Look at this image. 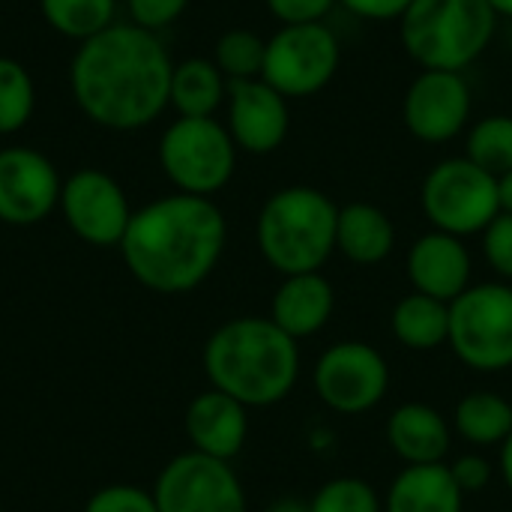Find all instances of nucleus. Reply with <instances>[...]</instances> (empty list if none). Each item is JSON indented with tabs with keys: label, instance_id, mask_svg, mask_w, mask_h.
Listing matches in <instances>:
<instances>
[{
	"label": "nucleus",
	"instance_id": "obj_25",
	"mask_svg": "<svg viewBox=\"0 0 512 512\" xmlns=\"http://www.w3.org/2000/svg\"><path fill=\"white\" fill-rule=\"evenodd\" d=\"M465 156L492 177L512 171V114H489L471 123L465 135Z\"/></svg>",
	"mask_w": 512,
	"mask_h": 512
},
{
	"label": "nucleus",
	"instance_id": "obj_14",
	"mask_svg": "<svg viewBox=\"0 0 512 512\" xmlns=\"http://www.w3.org/2000/svg\"><path fill=\"white\" fill-rule=\"evenodd\" d=\"M60 177L54 165L30 147L0 150V222L36 225L60 204Z\"/></svg>",
	"mask_w": 512,
	"mask_h": 512
},
{
	"label": "nucleus",
	"instance_id": "obj_35",
	"mask_svg": "<svg viewBox=\"0 0 512 512\" xmlns=\"http://www.w3.org/2000/svg\"><path fill=\"white\" fill-rule=\"evenodd\" d=\"M351 15L366 21H399L414 0H339Z\"/></svg>",
	"mask_w": 512,
	"mask_h": 512
},
{
	"label": "nucleus",
	"instance_id": "obj_12",
	"mask_svg": "<svg viewBox=\"0 0 512 512\" xmlns=\"http://www.w3.org/2000/svg\"><path fill=\"white\" fill-rule=\"evenodd\" d=\"M474 96L462 72L420 69L402 96V123L423 144H447L471 126Z\"/></svg>",
	"mask_w": 512,
	"mask_h": 512
},
{
	"label": "nucleus",
	"instance_id": "obj_2",
	"mask_svg": "<svg viewBox=\"0 0 512 512\" xmlns=\"http://www.w3.org/2000/svg\"><path fill=\"white\" fill-rule=\"evenodd\" d=\"M228 240V222L213 198L165 195L132 213L120 240L126 270L156 294H186L210 279Z\"/></svg>",
	"mask_w": 512,
	"mask_h": 512
},
{
	"label": "nucleus",
	"instance_id": "obj_19",
	"mask_svg": "<svg viewBox=\"0 0 512 512\" xmlns=\"http://www.w3.org/2000/svg\"><path fill=\"white\" fill-rule=\"evenodd\" d=\"M387 444L405 465H441L453 444V426L426 402H405L387 420Z\"/></svg>",
	"mask_w": 512,
	"mask_h": 512
},
{
	"label": "nucleus",
	"instance_id": "obj_37",
	"mask_svg": "<svg viewBox=\"0 0 512 512\" xmlns=\"http://www.w3.org/2000/svg\"><path fill=\"white\" fill-rule=\"evenodd\" d=\"M267 512H312L309 501H300V498H279L273 501Z\"/></svg>",
	"mask_w": 512,
	"mask_h": 512
},
{
	"label": "nucleus",
	"instance_id": "obj_6",
	"mask_svg": "<svg viewBox=\"0 0 512 512\" xmlns=\"http://www.w3.org/2000/svg\"><path fill=\"white\" fill-rule=\"evenodd\" d=\"M420 204L435 231L462 240L483 234L501 213L498 177L474 165L468 156L441 159L423 180Z\"/></svg>",
	"mask_w": 512,
	"mask_h": 512
},
{
	"label": "nucleus",
	"instance_id": "obj_23",
	"mask_svg": "<svg viewBox=\"0 0 512 512\" xmlns=\"http://www.w3.org/2000/svg\"><path fill=\"white\" fill-rule=\"evenodd\" d=\"M453 429L477 450L501 447L512 432V405L489 390L468 393L453 411Z\"/></svg>",
	"mask_w": 512,
	"mask_h": 512
},
{
	"label": "nucleus",
	"instance_id": "obj_24",
	"mask_svg": "<svg viewBox=\"0 0 512 512\" xmlns=\"http://www.w3.org/2000/svg\"><path fill=\"white\" fill-rule=\"evenodd\" d=\"M228 93L225 75L213 60L192 57L174 66L171 75V105L180 111V117H213V111L222 105Z\"/></svg>",
	"mask_w": 512,
	"mask_h": 512
},
{
	"label": "nucleus",
	"instance_id": "obj_38",
	"mask_svg": "<svg viewBox=\"0 0 512 512\" xmlns=\"http://www.w3.org/2000/svg\"><path fill=\"white\" fill-rule=\"evenodd\" d=\"M498 198H501V213H512V171L498 177Z\"/></svg>",
	"mask_w": 512,
	"mask_h": 512
},
{
	"label": "nucleus",
	"instance_id": "obj_17",
	"mask_svg": "<svg viewBox=\"0 0 512 512\" xmlns=\"http://www.w3.org/2000/svg\"><path fill=\"white\" fill-rule=\"evenodd\" d=\"M183 429H186V438H189L195 453L231 462L246 447L249 408L210 387L189 402L186 417H183Z\"/></svg>",
	"mask_w": 512,
	"mask_h": 512
},
{
	"label": "nucleus",
	"instance_id": "obj_7",
	"mask_svg": "<svg viewBox=\"0 0 512 512\" xmlns=\"http://www.w3.org/2000/svg\"><path fill=\"white\" fill-rule=\"evenodd\" d=\"M159 162L180 192L213 198L234 177L237 144L213 117H180L159 141Z\"/></svg>",
	"mask_w": 512,
	"mask_h": 512
},
{
	"label": "nucleus",
	"instance_id": "obj_29",
	"mask_svg": "<svg viewBox=\"0 0 512 512\" xmlns=\"http://www.w3.org/2000/svg\"><path fill=\"white\" fill-rule=\"evenodd\" d=\"M309 507L312 512H384V501L366 480L336 477L312 495Z\"/></svg>",
	"mask_w": 512,
	"mask_h": 512
},
{
	"label": "nucleus",
	"instance_id": "obj_33",
	"mask_svg": "<svg viewBox=\"0 0 512 512\" xmlns=\"http://www.w3.org/2000/svg\"><path fill=\"white\" fill-rule=\"evenodd\" d=\"M273 18L282 24H318L339 0H264Z\"/></svg>",
	"mask_w": 512,
	"mask_h": 512
},
{
	"label": "nucleus",
	"instance_id": "obj_18",
	"mask_svg": "<svg viewBox=\"0 0 512 512\" xmlns=\"http://www.w3.org/2000/svg\"><path fill=\"white\" fill-rule=\"evenodd\" d=\"M336 309V291L321 273L282 276V285L270 303V321L285 330L291 339H309L321 333Z\"/></svg>",
	"mask_w": 512,
	"mask_h": 512
},
{
	"label": "nucleus",
	"instance_id": "obj_15",
	"mask_svg": "<svg viewBox=\"0 0 512 512\" xmlns=\"http://www.w3.org/2000/svg\"><path fill=\"white\" fill-rule=\"evenodd\" d=\"M237 150L267 156L279 150L291 129L288 99L264 78L228 81V126Z\"/></svg>",
	"mask_w": 512,
	"mask_h": 512
},
{
	"label": "nucleus",
	"instance_id": "obj_8",
	"mask_svg": "<svg viewBox=\"0 0 512 512\" xmlns=\"http://www.w3.org/2000/svg\"><path fill=\"white\" fill-rule=\"evenodd\" d=\"M447 345L468 369H512V282H483L459 294L450 303Z\"/></svg>",
	"mask_w": 512,
	"mask_h": 512
},
{
	"label": "nucleus",
	"instance_id": "obj_36",
	"mask_svg": "<svg viewBox=\"0 0 512 512\" xmlns=\"http://www.w3.org/2000/svg\"><path fill=\"white\" fill-rule=\"evenodd\" d=\"M501 450V459H498V468H501V477H504V483H507V489L512 492V432L510 438L498 447Z\"/></svg>",
	"mask_w": 512,
	"mask_h": 512
},
{
	"label": "nucleus",
	"instance_id": "obj_13",
	"mask_svg": "<svg viewBox=\"0 0 512 512\" xmlns=\"http://www.w3.org/2000/svg\"><path fill=\"white\" fill-rule=\"evenodd\" d=\"M60 210L72 234L90 246H120L132 210L126 192L105 171H78L60 189Z\"/></svg>",
	"mask_w": 512,
	"mask_h": 512
},
{
	"label": "nucleus",
	"instance_id": "obj_30",
	"mask_svg": "<svg viewBox=\"0 0 512 512\" xmlns=\"http://www.w3.org/2000/svg\"><path fill=\"white\" fill-rule=\"evenodd\" d=\"M84 512H159L153 492L132 486V483H114L93 492L84 504Z\"/></svg>",
	"mask_w": 512,
	"mask_h": 512
},
{
	"label": "nucleus",
	"instance_id": "obj_11",
	"mask_svg": "<svg viewBox=\"0 0 512 512\" xmlns=\"http://www.w3.org/2000/svg\"><path fill=\"white\" fill-rule=\"evenodd\" d=\"M159 512H246V492L231 462L186 450L153 483Z\"/></svg>",
	"mask_w": 512,
	"mask_h": 512
},
{
	"label": "nucleus",
	"instance_id": "obj_26",
	"mask_svg": "<svg viewBox=\"0 0 512 512\" xmlns=\"http://www.w3.org/2000/svg\"><path fill=\"white\" fill-rule=\"evenodd\" d=\"M45 21L72 39H90L114 24V0H39Z\"/></svg>",
	"mask_w": 512,
	"mask_h": 512
},
{
	"label": "nucleus",
	"instance_id": "obj_3",
	"mask_svg": "<svg viewBox=\"0 0 512 512\" xmlns=\"http://www.w3.org/2000/svg\"><path fill=\"white\" fill-rule=\"evenodd\" d=\"M213 390L246 408H270L291 396L300 378V348L270 318L246 315L216 327L201 354Z\"/></svg>",
	"mask_w": 512,
	"mask_h": 512
},
{
	"label": "nucleus",
	"instance_id": "obj_31",
	"mask_svg": "<svg viewBox=\"0 0 512 512\" xmlns=\"http://www.w3.org/2000/svg\"><path fill=\"white\" fill-rule=\"evenodd\" d=\"M480 237L489 267L501 276V282H512V213H498Z\"/></svg>",
	"mask_w": 512,
	"mask_h": 512
},
{
	"label": "nucleus",
	"instance_id": "obj_34",
	"mask_svg": "<svg viewBox=\"0 0 512 512\" xmlns=\"http://www.w3.org/2000/svg\"><path fill=\"white\" fill-rule=\"evenodd\" d=\"M456 486L465 492V495H474V492H483L492 480V465L489 459H483L480 453H468V456H459L453 465H447Z\"/></svg>",
	"mask_w": 512,
	"mask_h": 512
},
{
	"label": "nucleus",
	"instance_id": "obj_9",
	"mask_svg": "<svg viewBox=\"0 0 512 512\" xmlns=\"http://www.w3.org/2000/svg\"><path fill=\"white\" fill-rule=\"evenodd\" d=\"M339 63L342 45L324 21L282 24L267 39L261 78L285 99H309L333 81Z\"/></svg>",
	"mask_w": 512,
	"mask_h": 512
},
{
	"label": "nucleus",
	"instance_id": "obj_22",
	"mask_svg": "<svg viewBox=\"0 0 512 512\" xmlns=\"http://www.w3.org/2000/svg\"><path fill=\"white\" fill-rule=\"evenodd\" d=\"M393 336L411 351H435L450 339V303L411 291L390 315Z\"/></svg>",
	"mask_w": 512,
	"mask_h": 512
},
{
	"label": "nucleus",
	"instance_id": "obj_5",
	"mask_svg": "<svg viewBox=\"0 0 512 512\" xmlns=\"http://www.w3.org/2000/svg\"><path fill=\"white\" fill-rule=\"evenodd\" d=\"M498 15L486 0H414L399 18V39L420 69L462 72L486 54Z\"/></svg>",
	"mask_w": 512,
	"mask_h": 512
},
{
	"label": "nucleus",
	"instance_id": "obj_32",
	"mask_svg": "<svg viewBox=\"0 0 512 512\" xmlns=\"http://www.w3.org/2000/svg\"><path fill=\"white\" fill-rule=\"evenodd\" d=\"M186 6L189 0H129V15H132V24L156 33L168 27L171 21H177Z\"/></svg>",
	"mask_w": 512,
	"mask_h": 512
},
{
	"label": "nucleus",
	"instance_id": "obj_1",
	"mask_svg": "<svg viewBox=\"0 0 512 512\" xmlns=\"http://www.w3.org/2000/svg\"><path fill=\"white\" fill-rule=\"evenodd\" d=\"M174 63L156 33L138 24H111L81 42L72 60L78 108L108 129H141L171 102Z\"/></svg>",
	"mask_w": 512,
	"mask_h": 512
},
{
	"label": "nucleus",
	"instance_id": "obj_10",
	"mask_svg": "<svg viewBox=\"0 0 512 512\" xmlns=\"http://www.w3.org/2000/svg\"><path fill=\"white\" fill-rule=\"evenodd\" d=\"M312 384L330 411L354 417L384 402L390 390V366L378 348L348 339L330 345L318 357Z\"/></svg>",
	"mask_w": 512,
	"mask_h": 512
},
{
	"label": "nucleus",
	"instance_id": "obj_16",
	"mask_svg": "<svg viewBox=\"0 0 512 512\" xmlns=\"http://www.w3.org/2000/svg\"><path fill=\"white\" fill-rule=\"evenodd\" d=\"M405 273L417 294L453 303L471 288V252L462 237L432 228L411 243L405 255Z\"/></svg>",
	"mask_w": 512,
	"mask_h": 512
},
{
	"label": "nucleus",
	"instance_id": "obj_39",
	"mask_svg": "<svg viewBox=\"0 0 512 512\" xmlns=\"http://www.w3.org/2000/svg\"><path fill=\"white\" fill-rule=\"evenodd\" d=\"M486 3L495 9L498 18H512V0H486Z\"/></svg>",
	"mask_w": 512,
	"mask_h": 512
},
{
	"label": "nucleus",
	"instance_id": "obj_4",
	"mask_svg": "<svg viewBox=\"0 0 512 512\" xmlns=\"http://www.w3.org/2000/svg\"><path fill=\"white\" fill-rule=\"evenodd\" d=\"M339 204L315 186H285L273 192L255 225L264 261L282 273H321L336 252Z\"/></svg>",
	"mask_w": 512,
	"mask_h": 512
},
{
	"label": "nucleus",
	"instance_id": "obj_28",
	"mask_svg": "<svg viewBox=\"0 0 512 512\" xmlns=\"http://www.w3.org/2000/svg\"><path fill=\"white\" fill-rule=\"evenodd\" d=\"M33 114V81L27 69L0 57V135L18 132Z\"/></svg>",
	"mask_w": 512,
	"mask_h": 512
},
{
	"label": "nucleus",
	"instance_id": "obj_20",
	"mask_svg": "<svg viewBox=\"0 0 512 512\" xmlns=\"http://www.w3.org/2000/svg\"><path fill=\"white\" fill-rule=\"evenodd\" d=\"M393 246H396V225L378 204L351 201L339 207L336 252H342L351 264L375 267L390 258Z\"/></svg>",
	"mask_w": 512,
	"mask_h": 512
},
{
	"label": "nucleus",
	"instance_id": "obj_27",
	"mask_svg": "<svg viewBox=\"0 0 512 512\" xmlns=\"http://www.w3.org/2000/svg\"><path fill=\"white\" fill-rule=\"evenodd\" d=\"M264 54H267V39L237 27L219 36L213 63L228 81H252L261 78L264 72Z\"/></svg>",
	"mask_w": 512,
	"mask_h": 512
},
{
	"label": "nucleus",
	"instance_id": "obj_21",
	"mask_svg": "<svg viewBox=\"0 0 512 512\" xmlns=\"http://www.w3.org/2000/svg\"><path fill=\"white\" fill-rule=\"evenodd\" d=\"M465 492L456 486L450 468L441 465H405L390 483L384 512H462Z\"/></svg>",
	"mask_w": 512,
	"mask_h": 512
}]
</instances>
